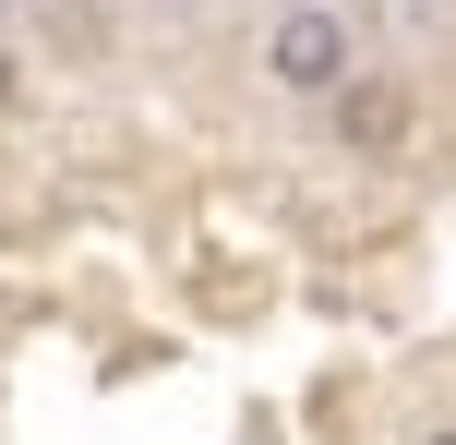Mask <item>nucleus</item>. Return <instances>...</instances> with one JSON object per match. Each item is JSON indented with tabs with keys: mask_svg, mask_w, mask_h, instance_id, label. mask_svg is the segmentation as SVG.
<instances>
[{
	"mask_svg": "<svg viewBox=\"0 0 456 445\" xmlns=\"http://www.w3.org/2000/svg\"><path fill=\"white\" fill-rule=\"evenodd\" d=\"M337 133L361 144V157H385V144H409V133H420V96H409V85H385V72H361V85L337 96Z\"/></svg>",
	"mask_w": 456,
	"mask_h": 445,
	"instance_id": "2",
	"label": "nucleus"
},
{
	"mask_svg": "<svg viewBox=\"0 0 456 445\" xmlns=\"http://www.w3.org/2000/svg\"><path fill=\"white\" fill-rule=\"evenodd\" d=\"M433 445H456V433H433Z\"/></svg>",
	"mask_w": 456,
	"mask_h": 445,
	"instance_id": "3",
	"label": "nucleus"
},
{
	"mask_svg": "<svg viewBox=\"0 0 456 445\" xmlns=\"http://www.w3.org/2000/svg\"><path fill=\"white\" fill-rule=\"evenodd\" d=\"M265 85L324 96V109H337V96L361 85V24H348L337 0H289V12L265 24Z\"/></svg>",
	"mask_w": 456,
	"mask_h": 445,
	"instance_id": "1",
	"label": "nucleus"
}]
</instances>
